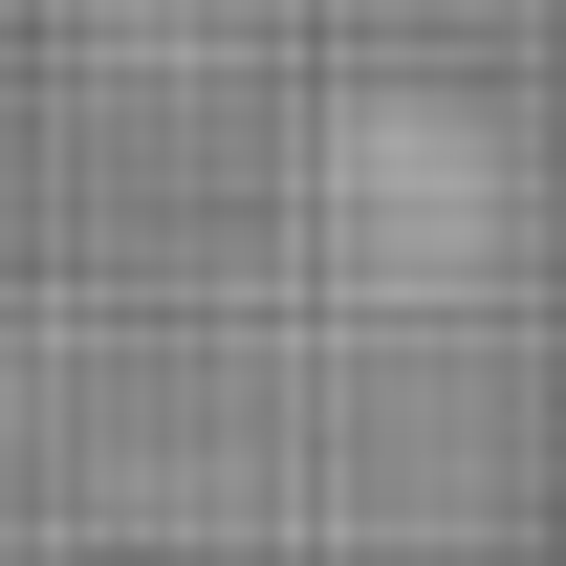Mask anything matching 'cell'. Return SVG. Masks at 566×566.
<instances>
[{"label": "cell", "instance_id": "1", "mask_svg": "<svg viewBox=\"0 0 566 566\" xmlns=\"http://www.w3.org/2000/svg\"><path fill=\"white\" fill-rule=\"evenodd\" d=\"M22 22H44V0H0V44H22Z\"/></svg>", "mask_w": 566, "mask_h": 566}]
</instances>
